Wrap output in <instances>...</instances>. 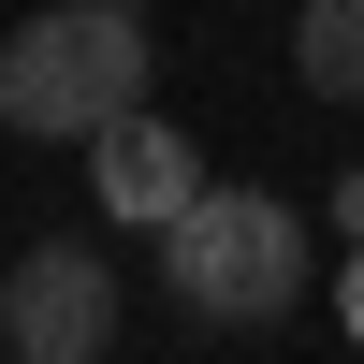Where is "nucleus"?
<instances>
[{"mask_svg":"<svg viewBox=\"0 0 364 364\" xmlns=\"http://www.w3.org/2000/svg\"><path fill=\"white\" fill-rule=\"evenodd\" d=\"M146 102V0H44L0 44V132L15 146H87L102 117Z\"/></svg>","mask_w":364,"mask_h":364,"instance_id":"obj_1","label":"nucleus"},{"mask_svg":"<svg viewBox=\"0 0 364 364\" xmlns=\"http://www.w3.org/2000/svg\"><path fill=\"white\" fill-rule=\"evenodd\" d=\"M161 277H175L190 321H291L321 262H306V219H291L277 190H219V175H204L161 219Z\"/></svg>","mask_w":364,"mask_h":364,"instance_id":"obj_2","label":"nucleus"},{"mask_svg":"<svg viewBox=\"0 0 364 364\" xmlns=\"http://www.w3.org/2000/svg\"><path fill=\"white\" fill-rule=\"evenodd\" d=\"M117 321H132V291H117V262L87 233H29L15 248V277H0V350L15 364H102Z\"/></svg>","mask_w":364,"mask_h":364,"instance_id":"obj_3","label":"nucleus"},{"mask_svg":"<svg viewBox=\"0 0 364 364\" xmlns=\"http://www.w3.org/2000/svg\"><path fill=\"white\" fill-rule=\"evenodd\" d=\"M190 190H204V146H190V132H161L146 102L87 132V204H102L117 233H161V219H175Z\"/></svg>","mask_w":364,"mask_h":364,"instance_id":"obj_4","label":"nucleus"},{"mask_svg":"<svg viewBox=\"0 0 364 364\" xmlns=\"http://www.w3.org/2000/svg\"><path fill=\"white\" fill-rule=\"evenodd\" d=\"M291 73L321 102H364V0H291Z\"/></svg>","mask_w":364,"mask_h":364,"instance_id":"obj_5","label":"nucleus"},{"mask_svg":"<svg viewBox=\"0 0 364 364\" xmlns=\"http://www.w3.org/2000/svg\"><path fill=\"white\" fill-rule=\"evenodd\" d=\"M336 321H350V350H364V233H350V262H336Z\"/></svg>","mask_w":364,"mask_h":364,"instance_id":"obj_6","label":"nucleus"},{"mask_svg":"<svg viewBox=\"0 0 364 364\" xmlns=\"http://www.w3.org/2000/svg\"><path fill=\"white\" fill-rule=\"evenodd\" d=\"M336 233H364V161H350V190H336Z\"/></svg>","mask_w":364,"mask_h":364,"instance_id":"obj_7","label":"nucleus"}]
</instances>
